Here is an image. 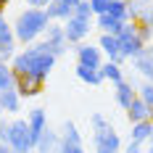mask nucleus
I'll return each instance as SVG.
<instances>
[{
    "label": "nucleus",
    "mask_w": 153,
    "mask_h": 153,
    "mask_svg": "<svg viewBox=\"0 0 153 153\" xmlns=\"http://www.w3.org/2000/svg\"><path fill=\"white\" fill-rule=\"evenodd\" d=\"M53 66H56V56L48 53L42 42L27 45L21 53H16L13 61H11L13 74H32L37 79H48V74L53 71Z\"/></svg>",
    "instance_id": "obj_1"
},
{
    "label": "nucleus",
    "mask_w": 153,
    "mask_h": 153,
    "mask_svg": "<svg viewBox=\"0 0 153 153\" xmlns=\"http://www.w3.org/2000/svg\"><path fill=\"white\" fill-rule=\"evenodd\" d=\"M53 21L48 19V13L42 8H27V11H21V13L16 16V21L11 24L13 27V37L16 42H21V45H32V42H37L45 29L50 27Z\"/></svg>",
    "instance_id": "obj_2"
},
{
    "label": "nucleus",
    "mask_w": 153,
    "mask_h": 153,
    "mask_svg": "<svg viewBox=\"0 0 153 153\" xmlns=\"http://www.w3.org/2000/svg\"><path fill=\"white\" fill-rule=\"evenodd\" d=\"M16 153H34V140L29 135L27 119H13L8 127V140H5Z\"/></svg>",
    "instance_id": "obj_3"
},
{
    "label": "nucleus",
    "mask_w": 153,
    "mask_h": 153,
    "mask_svg": "<svg viewBox=\"0 0 153 153\" xmlns=\"http://www.w3.org/2000/svg\"><path fill=\"white\" fill-rule=\"evenodd\" d=\"M42 45H45V50H48V53H53L56 58L66 53L69 42H66V34H63V24L53 21V24L48 27L45 34H42Z\"/></svg>",
    "instance_id": "obj_4"
},
{
    "label": "nucleus",
    "mask_w": 153,
    "mask_h": 153,
    "mask_svg": "<svg viewBox=\"0 0 153 153\" xmlns=\"http://www.w3.org/2000/svg\"><path fill=\"white\" fill-rule=\"evenodd\" d=\"M90 29H92V21L79 19V16H71L69 21H63V34H66V42H69V45L85 42V37L90 34Z\"/></svg>",
    "instance_id": "obj_5"
},
{
    "label": "nucleus",
    "mask_w": 153,
    "mask_h": 153,
    "mask_svg": "<svg viewBox=\"0 0 153 153\" xmlns=\"http://www.w3.org/2000/svg\"><path fill=\"white\" fill-rule=\"evenodd\" d=\"M58 153H85L82 135H79V129H76V124H74V122H66V124H63Z\"/></svg>",
    "instance_id": "obj_6"
},
{
    "label": "nucleus",
    "mask_w": 153,
    "mask_h": 153,
    "mask_svg": "<svg viewBox=\"0 0 153 153\" xmlns=\"http://www.w3.org/2000/svg\"><path fill=\"white\" fill-rule=\"evenodd\" d=\"M74 53H76V63L82 66H90V69H100L103 66V50L98 45H90V42H79L74 45Z\"/></svg>",
    "instance_id": "obj_7"
},
{
    "label": "nucleus",
    "mask_w": 153,
    "mask_h": 153,
    "mask_svg": "<svg viewBox=\"0 0 153 153\" xmlns=\"http://www.w3.org/2000/svg\"><path fill=\"white\" fill-rule=\"evenodd\" d=\"M13 76H16L13 87L21 98H37L40 92L45 90V79H37L32 74H13Z\"/></svg>",
    "instance_id": "obj_8"
},
{
    "label": "nucleus",
    "mask_w": 153,
    "mask_h": 153,
    "mask_svg": "<svg viewBox=\"0 0 153 153\" xmlns=\"http://www.w3.org/2000/svg\"><path fill=\"white\" fill-rule=\"evenodd\" d=\"M92 145L103 151H122V137L114 127H106L100 132H92Z\"/></svg>",
    "instance_id": "obj_9"
},
{
    "label": "nucleus",
    "mask_w": 153,
    "mask_h": 153,
    "mask_svg": "<svg viewBox=\"0 0 153 153\" xmlns=\"http://www.w3.org/2000/svg\"><path fill=\"white\" fill-rule=\"evenodd\" d=\"M98 48L103 50L106 61L124 63V58H122V40H119V34H100V40H98Z\"/></svg>",
    "instance_id": "obj_10"
},
{
    "label": "nucleus",
    "mask_w": 153,
    "mask_h": 153,
    "mask_svg": "<svg viewBox=\"0 0 153 153\" xmlns=\"http://www.w3.org/2000/svg\"><path fill=\"white\" fill-rule=\"evenodd\" d=\"M132 66L145 82H153V42L145 45V50L140 53L137 58H132Z\"/></svg>",
    "instance_id": "obj_11"
},
{
    "label": "nucleus",
    "mask_w": 153,
    "mask_h": 153,
    "mask_svg": "<svg viewBox=\"0 0 153 153\" xmlns=\"http://www.w3.org/2000/svg\"><path fill=\"white\" fill-rule=\"evenodd\" d=\"M27 124H29L32 140L37 143V140H40V135L48 129V111H45V108H32L29 114H27Z\"/></svg>",
    "instance_id": "obj_12"
},
{
    "label": "nucleus",
    "mask_w": 153,
    "mask_h": 153,
    "mask_svg": "<svg viewBox=\"0 0 153 153\" xmlns=\"http://www.w3.org/2000/svg\"><path fill=\"white\" fill-rule=\"evenodd\" d=\"M45 13H48L50 21L63 24V21H69V19L74 16V5H71V3H66V0H53V3L45 8Z\"/></svg>",
    "instance_id": "obj_13"
},
{
    "label": "nucleus",
    "mask_w": 153,
    "mask_h": 153,
    "mask_svg": "<svg viewBox=\"0 0 153 153\" xmlns=\"http://www.w3.org/2000/svg\"><path fill=\"white\" fill-rule=\"evenodd\" d=\"M114 87H116V90H114V95H116V103L127 111V108L132 106V100L137 98V87H135L129 79H122V82H119V85H114Z\"/></svg>",
    "instance_id": "obj_14"
},
{
    "label": "nucleus",
    "mask_w": 153,
    "mask_h": 153,
    "mask_svg": "<svg viewBox=\"0 0 153 153\" xmlns=\"http://www.w3.org/2000/svg\"><path fill=\"white\" fill-rule=\"evenodd\" d=\"M58 145H61V135L48 127L40 135V140L34 143V153H58Z\"/></svg>",
    "instance_id": "obj_15"
},
{
    "label": "nucleus",
    "mask_w": 153,
    "mask_h": 153,
    "mask_svg": "<svg viewBox=\"0 0 153 153\" xmlns=\"http://www.w3.org/2000/svg\"><path fill=\"white\" fill-rule=\"evenodd\" d=\"M127 119H129V124H137V122H148V119H153V108L145 103V100H140V98H135L132 100V106L127 108Z\"/></svg>",
    "instance_id": "obj_16"
},
{
    "label": "nucleus",
    "mask_w": 153,
    "mask_h": 153,
    "mask_svg": "<svg viewBox=\"0 0 153 153\" xmlns=\"http://www.w3.org/2000/svg\"><path fill=\"white\" fill-rule=\"evenodd\" d=\"M119 40H122V58H124V61L137 58L140 53L145 50V42L140 40L137 34H135V37H119Z\"/></svg>",
    "instance_id": "obj_17"
},
{
    "label": "nucleus",
    "mask_w": 153,
    "mask_h": 153,
    "mask_svg": "<svg viewBox=\"0 0 153 153\" xmlns=\"http://www.w3.org/2000/svg\"><path fill=\"white\" fill-rule=\"evenodd\" d=\"M21 100H24V98L16 92V87L0 92V108H3L5 114H19V111H21Z\"/></svg>",
    "instance_id": "obj_18"
},
{
    "label": "nucleus",
    "mask_w": 153,
    "mask_h": 153,
    "mask_svg": "<svg viewBox=\"0 0 153 153\" xmlns=\"http://www.w3.org/2000/svg\"><path fill=\"white\" fill-rule=\"evenodd\" d=\"M151 135H153V119H148V122H137L132 124V129H129V140L132 143H151Z\"/></svg>",
    "instance_id": "obj_19"
},
{
    "label": "nucleus",
    "mask_w": 153,
    "mask_h": 153,
    "mask_svg": "<svg viewBox=\"0 0 153 153\" xmlns=\"http://www.w3.org/2000/svg\"><path fill=\"white\" fill-rule=\"evenodd\" d=\"M95 27L100 29V34H119L122 27H124V21H119V19H114V16L103 13V16H95Z\"/></svg>",
    "instance_id": "obj_20"
},
{
    "label": "nucleus",
    "mask_w": 153,
    "mask_h": 153,
    "mask_svg": "<svg viewBox=\"0 0 153 153\" xmlns=\"http://www.w3.org/2000/svg\"><path fill=\"white\" fill-rule=\"evenodd\" d=\"M100 74H103V79H106V82L119 85V82L124 79V69H122V63H116V61H103Z\"/></svg>",
    "instance_id": "obj_21"
},
{
    "label": "nucleus",
    "mask_w": 153,
    "mask_h": 153,
    "mask_svg": "<svg viewBox=\"0 0 153 153\" xmlns=\"http://www.w3.org/2000/svg\"><path fill=\"white\" fill-rule=\"evenodd\" d=\"M76 76H79L85 85H92V87H98V85L106 82L103 74H100V69H90V66H82V63H76Z\"/></svg>",
    "instance_id": "obj_22"
},
{
    "label": "nucleus",
    "mask_w": 153,
    "mask_h": 153,
    "mask_svg": "<svg viewBox=\"0 0 153 153\" xmlns=\"http://www.w3.org/2000/svg\"><path fill=\"white\" fill-rule=\"evenodd\" d=\"M108 16H114V19H119V21H129V5H127V0H111L108 3Z\"/></svg>",
    "instance_id": "obj_23"
},
{
    "label": "nucleus",
    "mask_w": 153,
    "mask_h": 153,
    "mask_svg": "<svg viewBox=\"0 0 153 153\" xmlns=\"http://www.w3.org/2000/svg\"><path fill=\"white\" fill-rule=\"evenodd\" d=\"M13 82H16V76H13L11 63H0V92H3V90H11Z\"/></svg>",
    "instance_id": "obj_24"
},
{
    "label": "nucleus",
    "mask_w": 153,
    "mask_h": 153,
    "mask_svg": "<svg viewBox=\"0 0 153 153\" xmlns=\"http://www.w3.org/2000/svg\"><path fill=\"white\" fill-rule=\"evenodd\" d=\"M13 56H16V40L0 45V63H11V61H13Z\"/></svg>",
    "instance_id": "obj_25"
},
{
    "label": "nucleus",
    "mask_w": 153,
    "mask_h": 153,
    "mask_svg": "<svg viewBox=\"0 0 153 153\" xmlns=\"http://www.w3.org/2000/svg\"><path fill=\"white\" fill-rule=\"evenodd\" d=\"M74 16H79V19H87V21H92V19H95V13H92L90 0H82V3H76V5H74Z\"/></svg>",
    "instance_id": "obj_26"
},
{
    "label": "nucleus",
    "mask_w": 153,
    "mask_h": 153,
    "mask_svg": "<svg viewBox=\"0 0 153 153\" xmlns=\"http://www.w3.org/2000/svg\"><path fill=\"white\" fill-rule=\"evenodd\" d=\"M137 98H140V100H145V103L153 108V82H143V85H137Z\"/></svg>",
    "instance_id": "obj_27"
},
{
    "label": "nucleus",
    "mask_w": 153,
    "mask_h": 153,
    "mask_svg": "<svg viewBox=\"0 0 153 153\" xmlns=\"http://www.w3.org/2000/svg\"><path fill=\"white\" fill-rule=\"evenodd\" d=\"M11 40H16L13 37V27L5 21V16H0V45H3V42H11Z\"/></svg>",
    "instance_id": "obj_28"
},
{
    "label": "nucleus",
    "mask_w": 153,
    "mask_h": 153,
    "mask_svg": "<svg viewBox=\"0 0 153 153\" xmlns=\"http://www.w3.org/2000/svg\"><path fill=\"white\" fill-rule=\"evenodd\" d=\"M90 127H92V132H100V129H106V127H111V124H108V119L103 116V114H92L90 116Z\"/></svg>",
    "instance_id": "obj_29"
},
{
    "label": "nucleus",
    "mask_w": 153,
    "mask_h": 153,
    "mask_svg": "<svg viewBox=\"0 0 153 153\" xmlns=\"http://www.w3.org/2000/svg\"><path fill=\"white\" fill-rule=\"evenodd\" d=\"M108 3H111V0H90L92 13H95V16H103V13H108Z\"/></svg>",
    "instance_id": "obj_30"
},
{
    "label": "nucleus",
    "mask_w": 153,
    "mask_h": 153,
    "mask_svg": "<svg viewBox=\"0 0 153 153\" xmlns=\"http://www.w3.org/2000/svg\"><path fill=\"white\" fill-rule=\"evenodd\" d=\"M137 37L145 42V45H151V42H153V29H151V27H143V24H137Z\"/></svg>",
    "instance_id": "obj_31"
},
{
    "label": "nucleus",
    "mask_w": 153,
    "mask_h": 153,
    "mask_svg": "<svg viewBox=\"0 0 153 153\" xmlns=\"http://www.w3.org/2000/svg\"><path fill=\"white\" fill-rule=\"evenodd\" d=\"M122 153H145V151H143V145H140V143L127 140V145H122Z\"/></svg>",
    "instance_id": "obj_32"
},
{
    "label": "nucleus",
    "mask_w": 153,
    "mask_h": 153,
    "mask_svg": "<svg viewBox=\"0 0 153 153\" xmlns=\"http://www.w3.org/2000/svg\"><path fill=\"white\" fill-rule=\"evenodd\" d=\"M50 3H53V0H27V5H29V8H42V11H45Z\"/></svg>",
    "instance_id": "obj_33"
},
{
    "label": "nucleus",
    "mask_w": 153,
    "mask_h": 153,
    "mask_svg": "<svg viewBox=\"0 0 153 153\" xmlns=\"http://www.w3.org/2000/svg\"><path fill=\"white\" fill-rule=\"evenodd\" d=\"M8 127H11V122H5V119L0 122V143H5V140H8Z\"/></svg>",
    "instance_id": "obj_34"
},
{
    "label": "nucleus",
    "mask_w": 153,
    "mask_h": 153,
    "mask_svg": "<svg viewBox=\"0 0 153 153\" xmlns=\"http://www.w3.org/2000/svg\"><path fill=\"white\" fill-rule=\"evenodd\" d=\"M0 153H16V151L8 145V143H0Z\"/></svg>",
    "instance_id": "obj_35"
},
{
    "label": "nucleus",
    "mask_w": 153,
    "mask_h": 153,
    "mask_svg": "<svg viewBox=\"0 0 153 153\" xmlns=\"http://www.w3.org/2000/svg\"><path fill=\"white\" fill-rule=\"evenodd\" d=\"M95 153H122V151H103V148H95Z\"/></svg>",
    "instance_id": "obj_36"
},
{
    "label": "nucleus",
    "mask_w": 153,
    "mask_h": 153,
    "mask_svg": "<svg viewBox=\"0 0 153 153\" xmlns=\"http://www.w3.org/2000/svg\"><path fill=\"white\" fill-rule=\"evenodd\" d=\"M5 3H8V0H0V16H3V11H5Z\"/></svg>",
    "instance_id": "obj_37"
},
{
    "label": "nucleus",
    "mask_w": 153,
    "mask_h": 153,
    "mask_svg": "<svg viewBox=\"0 0 153 153\" xmlns=\"http://www.w3.org/2000/svg\"><path fill=\"white\" fill-rule=\"evenodd\" d=\"M145 153H153V143H148V151H145Z\"/></svg>",
    "instance_id": "obj_38"
},
{
    "label": "nucleus",
    "mask_w": 153,
    "mask_h": 153,
    "mask_svg": "<svg viewBox=\"0 0 153 153\" xmlns=\"http://www.w3.org/2000/svg\"><path fill=\"white\" fill-rule=\"evenodd\" d=\"M3 119H5V111H3V108H0V122H3Z\"/></svg>",
    "instance_id": "obj_39"
},
{
    "label": "nucleus",
    "mask_w": 153,
    "mask_h": 153,
    "mask_svg": "<svg viewBox=\"0 0 153 153\" xmlns=\"http://www.w3.org/2000/svg\"><path fill=\"white\" fill-rule=\"evenodd\" d=\"M151 143H153V135H151Z\"/></svg>",
    "instance_id": "obj_40"
},
{
    "label": "nucleus",
    "mask_w": 153,
    "mask_h": 153,
    "mask_svg": "<svg viewBox=\"0 0 153 153\" xmlns=\"http://www.w3.org/2000/svg\"><path fill=\"white\" fill-rule=\"evenodd\" d=\"M8 3H11V0H8Z\"/></svg>",
    "instance_id": "obj_41"
}]
</instances>
